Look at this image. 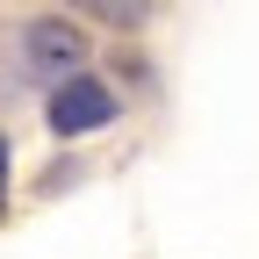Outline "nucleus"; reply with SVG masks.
<instances>
[{
	"label": "nucleus",
	"instance_id": "7ed1b4c3",
	"mask_svg": "<svg viewBox=\"0 0 259 259\" xmlns=\"http://www.w3.org/2000/svg\"><path fill=\"white\" fill-rule=\"evenodd\" d=\"M65 8H79L94 22H108V29H137L144 22V0H65Z\"/></svg>",
	"mask_w": 259,
	"mask_h": 259
},
{
	"label": "nucleus",
	"instance_id": "f257e3e1",
	"mask_svg": "<svg viewBox=\"0 0 259 259\" xmlns=\"http://www.w3.org/2000/svg\"><path fill=\"white\" fill-rule=\"evenodd\" d=\"M87 65V36H79V22H65V15H36L22 29V72L29 79H72Z\"/></svg>",
	"mask_w": 259,
	"mask_h": 259
},
{
	"label": "nucleus",
	"instance_id": "f03ea898",
	"mask_svg": "<svg viewBox=\"0 0 259 259\" xmlns=\"http://www.w3.org/2000/svg\"><path fill=\"white\" fill-rule=\"evenodd\" d=\"M44 122L58 130V137H87V130H108V122H115V94H108L101 79L72 72V79H58V87H51Z\"/></svg>",
	"mask_w": 259,
	"mask_h": 259
},
{
	"label": "nucleus",
	"instance_id": "20e7f679",
	"mask_svg": "<svg viewBox=\"0 0 259 259\" xmlns=\"http://www.w3.org/2000/svg\"><path fill=\"white\" fill-rule=\"evenodd\" d=\"M0 209H8V144H0Z\"/></svg>",
	"mask_w": 259,
	"mask_h": 259
}]
</instances>
